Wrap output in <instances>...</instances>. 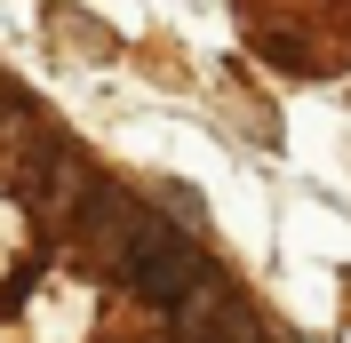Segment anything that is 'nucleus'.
Here are the masks:
<instances>
[{"label":"nucleus","instance_id":"nucleus-1","mask_svg":"<svg viewBox=\"0 0 351 343\" xmlns=\"http://www.w3.org/2000/svg\"><path fill=\"white\" fill-rule=\"evenodd\" d=\"M112 263H120V279H128L144 303H160V311H184V303L216 279V272H208V256H199V239L176 232L168 215H136Z\"/></svg>","mask_w":351,"mask_h":343}]
</instances>
